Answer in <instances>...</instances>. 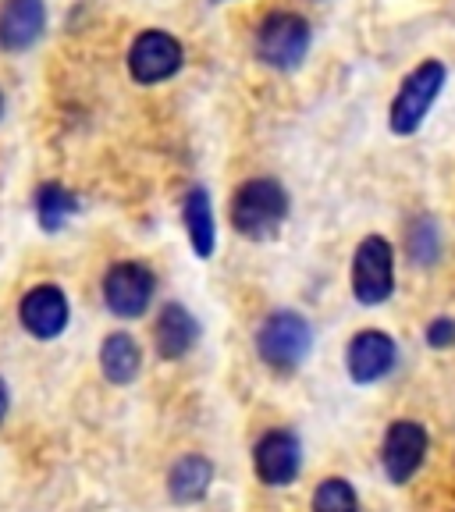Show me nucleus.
<instances>
[{
  "label": "nucleus",
  "instance_id": "nucleus-21",
  "mask_svg": "<svg viewBox=\"0 0 455 512\" xmlns=\"http://www.w3.org/2000/svg\"><path fill=\"white\" fill-rule=\"evenodd\" d=\"M4 413H8V388L0 381V420H4Z\"/></svg>",
  "mask_w": 455,
  "mask_h": 512
},
{
  "label": "nucleus",
  "instance_id": "nucleus-22",
  "mask_svg": "<svg viewBox=\"0 0 455 512\" xmlns=\"http://www.w3.org/2000/svg\"><path fill=\"white\" fill-rule=\"evenodd\" d=\"M0 111H4V96H0Z\"/></svg>",
  "mask_w": 455,
  "mask_h": 512
},
{
  "label": "nucleus",
  "instance_id": "nucleus-19",
  "mask_svg": "<svg viewBox=\"0 0 455 512\" xmlns=\"http://www.w3.org/2000/svg\"><path fill=\"white\" fill-rule=\"evenodd\" d=\"M406 242H409V253L420 260V264H431L434 256H438V249H441V242H438V228H434L431 221H416L413 228H409V235H406Z\"/></svg>",
  "mask_w": 455,
  "mask_h": 512
},
{
  "label": "nucleus",
  "instance_id": "nucleus-12",
  "mask_svg": "<svg viewBox=\"0 0 455 512\" xmlns=\"http://www.w3.org/2000/svg\"><path fill=\"white\" fill-rule=\"evenodd\" d=\"M256 473L264 484H292L299 473V441L288 431H271L256 445Z\"/></svg>",
  "mask_w": 455,
  "mask_h": 512
},
{
  "label": "nucleus",
  "instance_id": "nucleus-7",
  "mask_svg": "<svg viewBox=\"0 0 455 512\" xmlns=\"http://www.w3.org/2000/svg\"><path fill=\"white\" fill-rule=\"evenodd\" d=\"M104 299L114 317H139L153 299V274L143 264H114L104 278Z\"/></svg>",
  "mask_w": 455,
  "mask_h": 512
},
{
  "label": "nucleus",
  "instance_id": "nucleus-11",
  "mask_svg": "<svg viewBox=\"0 0 455 512\" xmlns=\"http://www.w3.org/2000/svg\"><path fill=\"white\" fill-rule=\"evenodd\" d=\"M345 363H349L352 381L370 384L395 367V342L388 335H381V331H360L349 342Z\"/></svg>",
  "mask_w": 455,
  "mask_h": 512
},
{
  "label": "nucleus",
  "instance_id": "nucleus-9",
  "mask_svg": "<svg viewBox=\"0 0 455 512\" xmlns=\"http://www.w3.org/2000/svg\"><path fill=\"white\" fill-rule=\"evenodd\" d=\"M18 317H22L29 335L47 342V338H57L68 328V299H64V292L57 285H40L22 299Z\"/></svg>",
  "mask_w": 455,
  "mask_h": 512
},
{
  "label": "nucleus",
  "instance_id": "nucleus-2",
  "mask_svg": "<svg viewBox=\"0 0 455 512\" xmlns=\"http://www.w3.org/2000/svg\"><path fill=\"white\" fill-rule=\"evenodd\" d=\"M310 50V25L296 11H271L256 29V54L271 68H296Z\"/></svg>",
  "mask_w": 455,
  "mask_h": 512
},
{
  "label": "nucleus",
  "instance_id": "nucleus-1",
  "mask_svg": "<svg viewBox=\"0 0 455 512\" xmlns=\"http://www.w3.org/2000/svg\"><path fill=\"white\" fill-rule=\"evenodd\" d=\"M288 214V196L274 178H253L232 200V224L246 239H271Z\"/></svg>",
  "mask_w": 455,
  "mask_h": 512
},
{
  "label": "nucleus",
  "instance_id": "nucleus-3",
  "mask_svg": "<svg viewBox=\"0 0 455 512\" xmlns=\"http://www.w3.org/2000/svg\"><path fill=\"white\" fill-rule=\"evenodd\" d=\"M310 342V324L299 313H274L260 324V335H256L260 360L274 370H296L306 360Z\"/></svg>",
  "mask_w": 455,
  "mask_h": 512
},
{
  "label": "nucleus",
  "instance_id": "nucleus-18",
  "mask_svg": "<svg viewBox=\"0 0 455 512\" xmlns=\"http://www.w3.org/2000/svg\"><path fill=\"white\" fill-rule=\"evenodd\" d=\"M313 512H356V495L342 477H331L313 495Z\"/></svg>",
  "mask_w": 455,
  "mask_h": 512
},
{
  "label": "nucleus",
  "instance_id": "nucleus-5",
  "mask_svg": "<svg viewBox=\"0 0 455 512\" xmlns=\"http://www.w3.org/2000/svg\"><path fill=\"white\" fill-rule=\"evenodd\" d=\"M395 285V260L392 246L381 235H370L360 242L356 256H352V296L367 306H377L392 296Z\"/></svg>",
  "mask_w": 455,
  "mask_h": 512
},
{
  "label": "nucleus",
  "instance_id": "nucleus-10",
  "mask_svg": "<svg viewBox=\"0 0 455 512\" xmlns=\"http://www.w3.org/2000/svg\"><path fill=\"white\" fill-rule=\"evenodd\" d=\"M47 11L43 0H4L0 4V47L4 50H29L40 40Z\"/></svg>",
  "mask_w": 455,
  "mask_h": 512
},
{
  "label": "nucleus",
  "instance_id": "nucleus-13",
  "mask_svg": "<svg viewBox=\"0 0 455 512\" xmlns=\"http://www.w3.org/2000/svg\"><path fill=\"white\" fill-rule=\"evenodd\" d=\"M153 338H157V349L164 360H178L192 349V342L200 338V324L192 320L189 310L182 306H164L157 317V328H153Z\"/></svg>",
  "mask_w": 455,
  "mask_h": 512
},
{
  "label": "nucleus",
  "instance_id": "nucleus-17",
  "mask_svg": "<svg viewBox=\"0 0 455 512\" xmlns=\"http://www.w3.org/2000/svg\"><path fill=\"white\" fill-rule=\"evenodd\" d=\"M72 207H75L72 192H64L57 182H47L40 192H36V214H40V224L47 228V232H57L64 217L72 214Z\"/></svg>",
  "mask_w": 455,
  "mask_h": 512
},
{
  "label": "nucleus",
  "instance_id": "nucleus-16",
  "mask_svg": "<svg viewBox=\"0 0 455 512\" xmlns=\"http://www.w3.org/2000/svg\"><path fill=\"white\" fill-rule=\"evenodd\" d=\"M185 232H189L192 239V249L200 256H210L214 253V210H210V200L203 189H192L189 196H185Z\"/></svg>",
  "mask_w": 455,
  "mask_h": 512
},
{
  "label": "nucleus",
  "instance_id": "nucleus-15",
  "mask_svg": "<svg viewBox=\"0 0 455 512\" xmlns=\"http://www.w3.org/2000/svg\"><path fill=\"white\" fill-rule=\"evenodd\" d=\"M139 363H143V356H139V345L132 335H111L100 349V367H104L107 381L114 384L132 381L139 374Z\"/></svg>",
  "mask_w": 455,
  "mask_h": 512
},
{
  "label": "nucleus",
  "instance_id": "nucleus-20",
  "mask_svg": "<svg viewBox=\"0 0 455 512\" xmlns=\"http://www.w3.org/2000/svg\"><path fill=\"white\" fill-rule=\"evenodd\" d=\"M427 342L431 345H452L455 342V320H448V317H441V320H434L431 328H427Z\"/></svg>",
  "mask_w": 455,
  "mask_h": 512
},
{
  "label": "nucleus",
  "instance_id": "nucleus-14",
  "mask_svg": "<svg viewBox=\"0 0 455 512\" xmlns=\"http://www.w3.org/2000/svg\"><path fill=\"white\" fill-rule=\"evenodd\" d=\"M210 480H214V466H210V459H203V456L178 459L175 470H171V477H168L171 498H175V502H196V498L207 495Z\"/></svg>",
  "mask_w": 455,
  "mask_h": 512
},
{
  "label": "nucleus",
  "instance_id": "nucleus-6",
  "mask_svg": "<svg viewBox=\"0 0 455 512\" xmlns=\"http://www.w3.org/2000/svg\"><path fill=\"white\" fill-rule=\"evenodd\" d=\"M178 68H182V43L171 32L146 29L128 50V72L143 86H157V82L171 79Z\"/></svg>",
  "mask_w": 455,
  "mask_h": 512
},
{
  "label": "nucleus",
  "instance_id": "nucleus-4",
  "mask_svg": "<svg viewBox=\"0 0 455 512\" xmlns=\"http://www.w3.org/2000/svg\"><path fill=\"white\" fill-rule=\"evenodd\" d=\"M441 86H445V64L441 61H424L402 82L399 96H395L392 104V128L399 136H413L416 128L424 125L427 111L431 104L438 100Z\"/></svg>",
  "mask_w": 455,
  "mask_h": 512
},
{
  "label": "nucleus",
  "instance_id": "nucleus-8",
  "mask_svg": "<svg viewBox=\"0 0 455 512\" xmlns=\"http://www.w3.org/2000/svg\"><path fill=\"white\" fill-rule=\"evenodd\" d=\"M424 456H427V431L424 427L409 424V420L392 424V431H388V438H384V452H381L388 477H392L395 484H406V480L420 470Z\"/></svg>",
  "mask_w": 455,
  "mask_h": 512
}]
</instances>
